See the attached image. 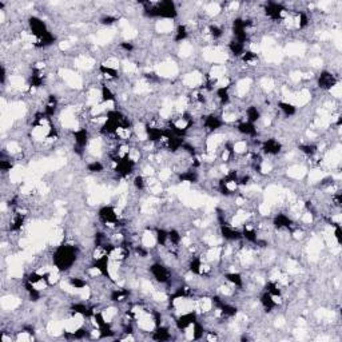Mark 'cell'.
Masks as SVG:
<instances>
[{"instance_id":"cell-1","label":"cell","mask_w":342,"mask_h":342,"mask_svg":"<svg viewBox=\"0 0 342 342\" xmlns=\"http://www.w3.org/2000/svg\"><path fill=\"white\" fill-rule=\"evenodd\" d=\"M336 84H338V80L336 79V75L330 71H322L318 76V87L325 91H330Z\"/></svg>"}]
</instances>
